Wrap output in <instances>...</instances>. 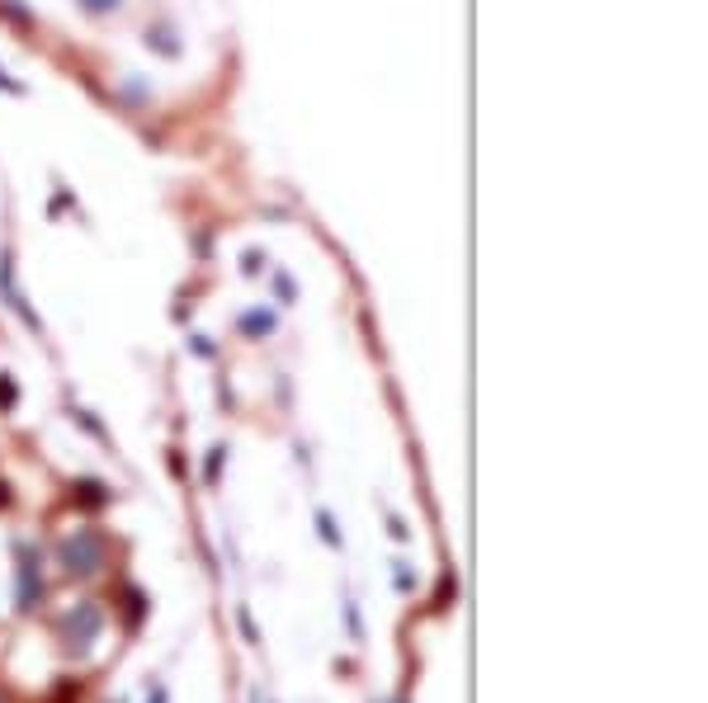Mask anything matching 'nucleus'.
I'll return each instance as SVG.
<instances>
[{
    "label": "nucleus",
    "instance_id": "nucleus-1",
    "mask_svg": "<svg viewBox=\"0 0 708 703\" xmlns=\"http://www.w3.org/2000/svg\"><path fill=\"white\" fill-rule=\"evenodd\" d=\"M57 633H62L71 656H85L95 647V637L104 633V609L100 604H76V609H67V614L57 619Z\"/></svg>",
    "mask_w": 708,
    "mask_h": 703
},
{
    "label": "nucleus",
    "instance_id": "nucleus-2",
    "mask_svg": "<svg viewBox=\"0 0 708 703\" xmlns=\"http://www.w3.org/2000/svg\"><path fill=\"white\" fill-rule=\"evenodd\" d=\"M62 557H67L71 576H90V571H100V562H104V553L90 543V538H76V543H67V548H62Z\"/></svg>",
    "mask_w": 708,
    "mask_h": 703
},
{
    "label": "nucleus",
    "instance_id": "nucleus-3",
    "mask_svg": "<svg viewBox=\"0 0 708 703\" xmlns=\"http://www.w3.org/2000/svg\"><path fill=\"white\" fill-rule=\"evenodd\" d=\"M152 703H166V694H161V689H156V694H152Z\"/></svg>",
    "mask_w": 708,
    "mask_h": 703
}]
</instances>
